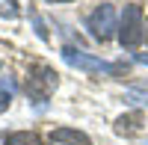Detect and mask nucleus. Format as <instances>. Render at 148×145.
<instances>
[{"instance_id": "nucleus-8", "label": "nucleus", "mask_w": 148, "mask_h": 145, "mask_svg": "<svg viewBox=\"0 0 148 145\" xmlns=\"http://www.w3.org/2000/svg\"><path fill=\"white\" fill-rule=\"evenodd\" d=\"M12 92H15V83H12L9 77H3L0 80V113L9 107V101H12Z\"/></svg>"}, {"instance_id": "nucleus-9", "label": "nucleus", "mask_w": 148, "mask_h": 145, "mask_svg": "<svg viewBox=\"0 0 148 145\" xmlns=\"http://www.w3.org/2000/svg\"><path fill=\"white\" fill-rule=\"evenodd\" d=\"M0 15H6V18H15L18 15L15 6H12V0H0Z\"/></svg>"}, {"instance_id": "nucleus-4", "label": "nucleus", "mask_w": 148, "mask_h": 145, "mask_svg": "<svg viewBox=\"0 0 148 145\" xmlns=\"http://www.w3.org/2000/svg\"><path fill=\"white\" fill-rule=\"evenodd\" d=\"M116 21H119V18H116V9L110 6V3H101V6L89 15V21H86V24H89V30H92L95 39L107 42L110 36L116 33Z\"/></svg>"}, {"instance_id": "nucleus-5", "label": "nucleus", "mask_w": 148, "mask_h": 145, "mask_svg": "<svg viewBox=\"0 0 148 145\" xmlns=\"http://www.w3.org/2000/svg\"><path fill=\"white\" fill-rule=\"evenodd\" d=\"M51 145H92L86 139V133L80 130H71V127H59L51 133Z\"/></svg>"}, {"instance_id": "nucleus-2", "label": "nucleus", "mask_w": 148, "mask_h": 145, "mask_svg": "<svg viewBox=\"0 0 148 145\" xmlns=\"http://www.w3.org/2000/svg\"><path fill=\"white\" fill-rule=\"evenodd\" d=\"M53 89H56V71H53V68H47V65L30 68V74H27V95H30L39 107L47 104V98H51Z\"/></svg>"}, {"instance_id": "nucleus-13", "label": "nucleus", "mask_w": 148, "mask_h": 145, "mask_svg": "<svg viewBox=\"0 0 148 145\" xmlns=\"http://www.w3.org/2000/svg\"><path fill=\"white\" fill-rule=\"evenodd\" d=\"M145 145H148V142H145Z\"/></svg>"}, {"instance_id": "nucleus-12", "label": "nucleus", "mask_w": 148, "mask_h": 145, "mask_svg": "<svg viewBox=\"0 0 148 145\" xmlns=\"http://www.w3.org/2000/svg\"><path fill=\"white\" fill-rule=\"evenodd\" d=\"M51 3H53V0H51Z\"/></svg>"}, {"instance_id": "nucleus-11", "label": "nucleus", "mask_w": 148, "mask_h": 145, "mask_svg": "<svg viewBox=\"0 0 148 145\" xmlns=\"http://www.w3.org/2000/svg\"><path fill=\"white\" fill-rule=\"evenodd\" d=\"M145 39H148V21H145Z\"/></svg>"}, {"instance_id": "nucleus-10", "label": "nucleus", "mask_w": 148, "mask_h": 145, "mask_svg": "<svg viewBox=\"0 0 148 145\" xmlns=\"http://www.w3.org/2000/svg\"><path fill=\"white\" fill-rule=\"evenodd\" d=\"M136 62H142V65H148V53H139V56H136Z\"/></svg>"}, {"instance_id": "nucleus-6", "label": "nucleus", "mask_w": 148, "mask_h": 145, "mask_svg": "<svg viewBox=\"0 0 148 145\" xmlns=\"http://www.w3.org/2000/svg\"><path fill=\"white\" fill-rule=\"evenodd\" d=\"M142 113H133V116H121L119 122H116V130L119 133H125V136H133V133H139L142 130Z\"/></svg>"}, {"instance_id": "nucleus-3", "label": "nucleus", "mask_w": 148, "mask_h": 145, "mask_svg": "<svg viewBox=\"0 0 148 145\" xmlns=\"http://www.w3.org/2000/svg\"><path fill=\"white\" fill-rule=\"evenodd\" d=\"M145 39V24H142V9L139 6H125L119 24V42L121 47H136Z\"/></svg>"}, {"instance_id": "nucleus-1", "label": "nucleus", "mask_w": 148, "mask_h": 145, "mask_svg": "<svg viewBox=\"0 0 148 145\" xmlns=\"http://www.w3.org/2000/svg\"><path fill=\"white\" fill-rule=\"evenodd\" d=\"M62 59L71 65V68H80V71H98V74H121L125 65L119 62H107V59H98L86 51H77V47H62Z\"/></svg>"}, {"instance_id": "nucleus-7", "label": "nucleus", "mask_w": 148, "mask_h": 145, "mask_svg": "<svg viewBox=\"0 0 148 145\" xmlns=\"http://www.w3.org/2000/svg\"><path fill=\"white\" fill-rule=\"evenodd\" d=\"M6 145H42V139L36 133H30V130H18V133H12L6 139Z\"/></svg>"}]
</instances>
